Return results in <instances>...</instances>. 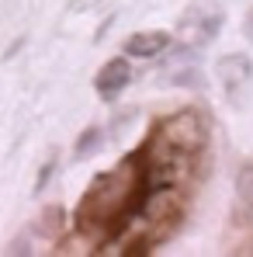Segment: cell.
<instances>
[{"mask_svg": "<svg viewBox=\"0 0 253 257\" xmlns=\"http://www.w3.org/2000/svg\"><path fill=\"white\" fill-rule=\"evenodd\" d=\"M149 188L153 184H149V174H146V160L135 150L87 188V195L77 205V233L90 243L115 240L139 215Z\"/></svg>", "mask_w": 253, "mask_h": 257, "instance_id": "6da1fadb", "label": "cell"}, {"mask_svg": "<svg viewBox=\"0 0 253 257\" xmlns=\"http://www.w3.org/2000/svg\"><path fill=\"white\" fill-rule=\"evenodd\" d=\"M128 84H132V70H128V63L122 56H118V59H108V63L101 66V73L94 77V87H97V94H101L104 101H115Z\"/></svg>", "mask_w": 253, "mask_h": 257, "instance_id": "7a4b0ae2", "label": "cell"}, {"mask_svg": "<svg viewBox=\"0 0 253 257\" xmlns=\"http://www.w3.org/2000/svg\"><path fill=\"white\" fill-rule=\"evenodd\" d=\"M180 28H191V45H205L222 28V11L215 4H205V18H198V7H191L180 21Z\"/></svg>", "mask_w": 253, "mask_h": 257, "instance_id": "3957f363", "label": "cell"}, {"mask_svg": "<svg viewBox=\"0 0 253 257\" xmlns=\"http://www.w3.org/2000/svg\"><path fill=\"white\" fill-rule=\"evenodd\" d=\"M218 77H222V84L229 94H236L243 84H250L253 77V63L250 56H243V52H236V56H225V59H218Z\"/></svg>", "mask_w": 253, "mask_h": 257, "instance_id": "277c9868", "label": "cell"}, {"mask_svg": "<svg viewBox=\"0 0 253 257\" xmlns=\"http://www.w3.org/2000/svg\"><path fill=\"white\" fill-rule=\"evenodd\" d=\"M167 45H170V32L153 28V32H135V35H128L125 52L135 56V59H149V56H160Z\"/></svg>", "mask_w": 253, "mask_h": 257, "instance_id": "5b68a950", "label": "cell"}, {"mask_svg": "<svg viewBox=\"0 0 253 257\" xmlns=\"http://www.w3.org/2000/svg\"><path fill=\"white\" fill-rule=\"evenodd\" d=\"M101 143H104V128H97V125L84 128L80 139H77V157H90V153H97Z\"/></svg>", "mask_w": 253, "mask_h": 257, "instance_id": "8992f818", "label": "cell"}, {"mask_svg": "<svg viewBox=\"0 0 253 257\" xmlns=\"http://www.w3.org/2000/svg\"><path fill=\"white\" fill-rule=\"evenodd\" d=\"M173 84H180V87H198V84H201V77H198V70H180V73L173 77Z\"/></svg>", "mask_w": 253, "mask_h": 257, "instance_id": "52a82bcc", "label": "cell"}, {"mask_svg": "<svg viewBox=\"0 0 253 257\" xmlns=\"http://www.w3.org/2000/svg\"><path fill=\"white\" fill-rule=\"evenodd\" d=\"M52 167H56V164H45V167H42V174H39V184H35V191H42V188H45V181H49Z\"/></svg>", "mask_w": 253, "mask_h": 257, "instance_id": "ba28073f", "label": "cell"}, {"mask_svg": "<svg viewBox=\"0 0 253 257\" xmlns=\"http://www.w3.org/2000/svg\"><path fill=\"white\" fill-rule=\"evenodd\" d=\"M246 32L253 35V11H250V18H246Z\"/></svg>", "mask_w": 253, "mask_h": 257, "instance_id": "9c48e42d", "label": "cell"}]
</instances>
